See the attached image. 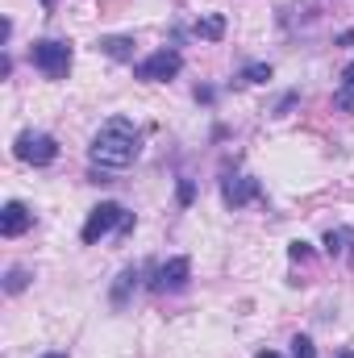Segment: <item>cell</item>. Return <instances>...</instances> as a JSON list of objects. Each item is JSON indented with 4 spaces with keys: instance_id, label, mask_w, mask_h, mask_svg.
Returning a JSON list of instances; mask_svg holds the SVG:
<instances>
[{
    "instance_id": "9a60e30c",
    "label": "cell",
    "mask_w": 354,
    "mask_h": 358,
    "mask_svg": "<svg viewBox=\"0 0 354 358\" xmlns=\"http://www.w3.org/2000/svg\"><path fill=\"white\" fill-rule=\"evenodd\" d=\"M334 104H338L342 113H354V92L351 88H338V92H334Z\"/></svg>"
},
{
    "instance_id": "5b68a950",
    "label": "cell",
    "mask_w": 354,
    "mask_h": 358,
    "mask_svg": "<svg viewBox=\"0 0 354 358\" xmlns=\"http://www.w3.org/2000/svg\"><path fill=\"white\" fill-rule=\"evenodd\" d=\"M125 217H129V213H125L121 204H113V200L96 204V208L88 213V221H84V242H88V246H96L100 238H108L113 229H121V225H125Z\"/></svg>"
},
{
    "instance_id": "d6986e66",
    "label": "cell",
    "mask_w": 354,
    "mask_h": 358,
    "mask_svg": "<svg viewBox=\"0 0 354 358\" xmlns=\"http://www.w3.org/2000/svg\"><path fill=\"white\" fill-rule=\"evenodd\" d=\"M255 358H279V355H275V350H259Z\"/></svg>"
},
{
    "instance_id": "44dd1931",
    "label": "cell",
    "mask_w": 354,
    "mask_h": 358,
    "mask_svg": "<svg viewBox=\"0 0 354 358\" xmlns=\"http://www.w3.org/2000/svg\"><path fill=\"white\" fill-rule=\"evenodd\" d=\"M338 358H354V350H338Z\"/></svg>"
},
{
    "instance_id": "5bb4252c",
    "label": "cell",
    "mask_w": 354,
    "mask_h": 358,
    "mask_svg": "<svg viewBox=\"0 0 354 358\" xmlns=\"http://www.w3.org/2000/svg\"><path fill=\"white\" fill-rule=\"evenodd\" d=\"M288 255H292V263H309V259H313V246H309V242H292Z\"/></svg>"
},
{
    "instance_id": "ffe728a7",
    "label": "cell",
    "mask_w": 354,
    "mask_h": 358,
    "mask_svg": "<svg viewBox=\"0 0 354 358\" xmlns=\"http://www.w3.org/2000/svg\"><path fill=\"white\" fill-rule=\"evenodd\" d=\"M55 4H59V0H42V8H46V13H50V8H55Z\"/></svg>"
},
{
    "instance_id": "e0dca14e",
    "label": "cell",
    "mask_w": 354,
    "mask_h": 358,
    "mask_svg": "<svg viewBox=\"0 0 354 358\" xmlns=\"http://www.w3.org/2000/svg\"><path fill=\"white\" fill-rule=\"evenodd\" d=\"M192 196H196V183H192V179H179V204H183V208L192 204Z\"/></svg>"
},
{
    "instance_id": "30bf717a",
    "label": "cell",
    "mask_w": 354,
    "mask_h": 358,
    "mask_svg": "<svg viewBox=\"0 0 354 358\" xmlns=\"http://www.w3.org/2000/svg\"><path fill=\"white\" fill-rule=\"evenodd\" d=\"M192 34L204 38V42H221V38H225V17H221V13H208V17H200V21L192 25Z\"/></svg>"
},
{
    "instance_id": "7a4b0ae2",
    "label": "cell",
    "mask_w": 354,
    "mask_h": 358,
    "mask_svg": "<svg viewBox=\"0 0 354 358\" xmlns=\"http://www.w3.org/2000/svg\"><path fill=\"white\" fill-rule=\"evenodd\" d=\"M71 42H55V38H42V42H34L29 46V63L46 76V80H67V71H71Z\"/></svg>"
},
{
    "instance_id": "ac0fdd59",
    "label": "cell",
    "mask_w": 354,
    "mask_h": 358,
    "mask_svg": "<svg viewBox=\"0 0 354 358\" xmlns=\"http://www.w3.org/2000/svg\"><path fill=\"white\" fill-rule=\"evenodd\" d=\"M342 88L354 92V63H346V67H342Z\"/></svg>"
},
{
    "instance_id": "8992f818",
    "label": "cell",
    "mask_w": 354,
    "mask_h": 358,
    "mask_svg": "<svg viewBox=\"0 0 354 358\" xmlns=\"http://www.w3.org/2000/svg\"><path fill=\"white\" fill-rule=\"evenodd\" d=\"M187 279H192V263H187V259H167L163 267L155 271L150 292H183Z\"/></svg>"
},
{
    "instance_id": "277c9868",
    "label": "cell",
    "mask_w": 354,
    "mask_h": 358,
    "mask_svg": "<svg viewBox=\"0 0 354 358\" xmlns=\"http://www.w3.org/2000/svg\"><path fill=\"white\" fill-rule=\"evenodd\" d=\"M13 155L21 159V163H34V167H50L55 159H59V142L50 138V134H17V142H13Z\"/></svg>"
},
{
    "instance_id": "2e32d148",
    "label": "cell",
    "mask_w": 354,
    "mask_h": 358,
    "mask_svg": "<svg viewBox=\"0 0 354 358\" xmlns=\"http://www.w3.org/2000/svg\"><path fill=\"white\" fill-rule=\"evenodd\" d=\"M4 287H8V292H21V287H25V271L13 267L8 271V279H4Z\"/></svg>"
},
{
    "instance_id": "7c38bea8",
    "label": "cell",
    "mask_w": 354,
    "mask_h": 358,
    "mask_svg": "<svg viewBox=\"0 0 354 358\" xmlns=\"http://www.w3.org/2000/svg\"><path fill=\"white\" fill-rule=\"evenodd\" d=\"M271 80V63H250L242 71V84H267Z\"/></svg>"
},
{
    "instance_id": "52a82bcc",
    "label": "cell",
    "mask_w": 354,
    "mask_h": 358,
    "mask_svg": "<svg viewBox=\"0 0 354 358\" xmlns=\"http://www.w3.org/2000/svg\"><path fill=\"white\" fill-rule=\"evenodd\" d=\"M259 196H263V187H259V179H250V176H229L221 183V200L229 208H242V204H250Z\"/></svg>"
},
{
    "instance_id": "7402d4cb",
    "label": "cell",
    "mask_w": 354,
    "mask_h": 358,
    "mask_svg": "<svg viewBox=\"0 0 354 358\" xmlns=\"http://www.w3.org/2000/svg\"><path fill=\"white\" fill-rule=\"evenodd\" d=\"M42 358H67V355H42Z\"/></svg>"
},
{
    "instance_id": "ba28073f",
    "label": "cell",
    "mask_w": 354,
    "mask_h": 358,
    "mask_svg": "<svg viewBox=\"0 0 354 358\" xmlns=\"http://www.w3.org/2000/svg\"><path fill=\"white\" fill-rule=\"evenodd\" d=\"M29 225H34V213H29L21 200H8V204L0 208V234H4V238H21Z\"/></svg>"
},
{
    "instance_id": "3957f363",
    "label": "cell",
    "mask_w": 354,
    "mask_h": 358,
    "mask_svg": "<svg viewBox=\"0 0 354 358\" xmlns=\"http://www.w3.org/2000/svg\"><path fill=\"white\" fill-rule=\"evenodd\" d=\"M179 71H183V55H179L176 46H163V50H155L150 59H142L134 67V76L142 84H167V80H176Z\"/></svg>"
},
{
    "instance_id": "9c48e42d",
    "label": "cell",
    "mask_w": 354,
    "mask_h": 358,
    "mask_svg": "<svg viewBox=\"0 0 354 358\" xmlns=\"http://www.w3.org/2000/svg\"><path fill=\"white\" fill-rule=\"evenodd\" d=\"M96 50H104L108 59L134 63V38H121V34H113V38H100V42H96Z\"/></svg>"
},
{
    "instance_id": "6da1fadb",
    "label": "cell",
    "mask_w": 354,
    "mask_h": 358,
    "mask_svg": "<svg viewBox=\"0 0 354 358\" xmlns=\"http://www.w3.org/2000/svg\"><path fill=\"white\" fill-rule=\"evenodd\" d=\"M88 155H92V163H96V167L121 171V167H129V163L142 155V134L134 129V121H129V117H108V121L96 129Z\"/></svg>"
},
{
    "instance_id": "4fadbf2b",
    "label": "cell",
    "mask_w": 354,
    "mask_h": 358,
    "mask_svg": "<svg viewBox=\"0 0 354 358\" xmlns=\"http://www.w3.org/2000/svg\"><path fill=\"white\" fill-rule=\"evenodd\" d=\"M292 358H317V346H313V338L296 334V338H292Z\"/></svg>"
},
{
    "instance_id": "8fae6325",
    "label": "cell",
    "mask_w": 354,
    "mask_h": 358,
    "mask_svg": "<svg viewBox=\"0 0 354 358\" xmlns=\"http://www.w3.org/2000/svg\"><path fill=\"white\" fill-rule=\"evenodd\" d=\"M321 242H325V255H342V250H346V242L354 246V229H330Z\"/></svg>"
}]
</instances>
